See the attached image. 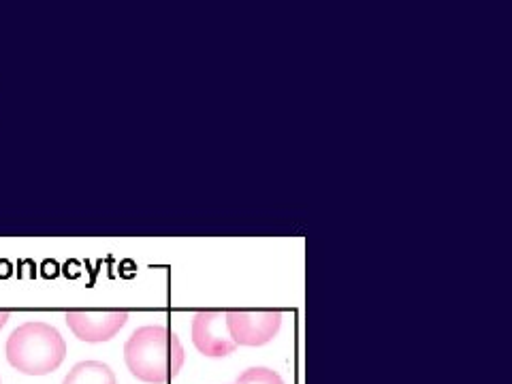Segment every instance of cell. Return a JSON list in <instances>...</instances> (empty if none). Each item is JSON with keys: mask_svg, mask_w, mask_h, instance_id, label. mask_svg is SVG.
Listing matches in <instances>:
<instances>
[{"mask_svg": "<svg viewBox=\"0 0 512 384\" xmlns=\"http://www.w3.org/2000/svg\"><path fill=\"white\" fill-rule=\"evenodd\" d=\"M237 384H284L282 378L269 367H252L237 378Z\"/></svg>", "mask_w": 512, "mask_h": 384, "instance_id": "cell-7", "label": "cell"}, {"mask_svg": "<svg viewBox=\"0 0 512 384\" xmlns=\"http://www.w3.org/2000/svg\"><path fill=\"white\" fill-rule=\"evenodd\" d=\"M227 327L237 346H263L278 335L282 314L274 310L227 312Z\"/></svg>", "mask_w": 512, "mask_h": 384, "instance_id": "cell-3", "label": "cell"}, {"mask_svg": "<svg viewBox=\"0 0 512 384\" xmlns=\"http://www.w3.org/2000/svg\"><path fill=\"white\" fill-rule=\"evenodd\" d=\"M69 329L82 342H109L128 323V312L122 310H71L64 316Z\"/></svg>", "mask_w": 512, "mask_h": 384, "instance_id": "cell-4", "label": "cell"}, {"mask_svg": "<svg viewBox=\"0 0 512 384\" xmlns=\"http://www.w3.org/2000/svg\"><path fill=\"white\" fill-rule=\"evenodd\" d=\"M192 342L205 357H227L237 348L227 327V312H199L192 320Z\"/></svg>", "mask_w": 512, "mask_h": 384, "instance_id": "cell-5", "label": "cell"}, {"mask_svg": "<svg viewBox=\"0 0 512 384\" xmlns=\"http://www.w3.org/2000/svg\"><path fill=\"white\" fill-rule=\"evenodd\" d=\"M124 359L135 378L163 384L180 374L184 365V348L173 331L160 325H150L137 329L128 338Z\"/></svg>", "mask_w": 512, "mask_h": 384, "instance_id": "cell-1", "label": "cell"}, {"mask_svg": "<svg viewBox=\"0 0 512 384\" xmlns=\"http://www.w3.org/2000/svg\"><path fill=\"white\" fill-rule=\"evenodd\" d=\"M62 384H116V376L107 363L82 361L73 367Z\"/></svg>", "mask_w": 512, "mask_h": 384, "instance_id": "cell-6", "label": "cell"}, {"mask_svg": "<svg viewBox=\"0 0 512 384\" xmlns=\"http://www.w3.org/2000/svg\"><path fill=\"white\" fill-rule=\"evenodd\" d=\"M7 320H9V312L7 310H0V329L7 325Z\"/></svg>", "mask_w": 512, "mask_h": 384, "instance_id": "cell-8", "label": "cell"}, {"mask_svg": "<svg viewBox=\"0 0 512 384\" xmlns=\"http://www.w3.org/2000/svg\"><path fill=\"white\" fill-rule=\"evenodd\" d=\"M67 357L60 331L47 323H24L7 340V359L15 370L28 376H45L58 370Z\"/></svg>", "mask_w": 512, "mask_h": 384, "instance_id": "cell-2", "label": "cell"}]
</instances>
